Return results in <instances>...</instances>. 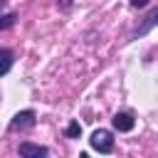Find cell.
I'll use <instances>...</instances> for the list:
<instances>
[{"label": "cell", "mask_w": 158, "mask_h": 158, "mask_svg": "<svg viewBox=\"0 0 158 158\" xmlns=\"http://www.w3.org/2000/svg\"><path fill=\"white\" fill-rule=\"evenodd\" d=\"M35 121H37V114H35L32 109H25V111H20V114L12 116V121H10V131H25V128H32Z\"/></svg>", "instance_id": "obj_2"}, {"label": "cell", "mask_w": 158, "mask_h": 158, "mask_svg": "<svg viewBox=\"0 0 158 158\" xmlns=\"http://www.w3.org/2000/svg\"><path fill=\"white\" fill-rule=\"evenodd\" d=\"M111 123H114L116 131H131V128H133V116H131V114H116V116L111 118Z\"/></svg>", "instance_id": "obj_4"}, {"label": "cell", "mask_w": 158, "mask_h": 158, "mask_svg": "<svg viewBox=\"0 0 158 158\" xmlns=\"http://www.w3.org/2000/svg\"><path fill=\"white\" fill-rule=\"evenodd\" d=\"M2 2H5V0H0V5H2Z\"/></svg>", "instance_id": "obj_10"}, {"label": "cell", "mask_w": 158, "mask_h": 158, "mask_svg": "<svg viewBox=\"0 0 158 158\" xmlns=\"http://www.w3.org/2000/svg\"><path fill=\"white\" fill-rule=\"evenodd\" d=\"M79 158H89V156H86V153H81V156H79Z\"/></svg>", "instance_id": "obj_9"}, {"label": "cell", "mask_w": 158, "mask_h": 158, "mask_svg": "<svg viewBox=\"0 0 158 158\" xmlns=\"http://www.w3.org/2000/svg\"><path fill=\"white\" fill-rule=\"evenodd\" d=\"M20 158H49V151L37 143H20Z\"/></svg>", "instance_id": "obj_3"}, {"label": "cell", "mask_w": 158, "mask_h": 158, "mask_svg": "<svg viewBox=\"0 0 158 158\" xmlns=\"http://www.w3.org/2000/svg\"><path fill=\"white\" fill-rule=\"evenodd\" d=\"M12 62H15V54H12V49H0V77L10 72Z\"/></svg>", "instance_id": "obj_5"}, {"label": "cell", "mask_w": 158, "mask_h": 158, "mask_svg": "<svg viewBox=\"0 0 158 158\" xmlns=\"http://www.w3.org/2000/svg\"><path fill=\"white\" fill-rule=\"evenodd\" d=\"M15 20H17V15H15V12L0 15V32H2V30H7V27H12V25H15Z\"/></svg>", "instance_id": "obj_6"}, {"label": "cell", "mask_w": 158, "mask_h": 158, "mask_svg": "<svg viewBox=\"0 0 158 158\" xmlns=\"http://www.w3.org/2000/svg\"><path fill=\"white\" fill-rule=\"evenodd\" d=\"M148 2H151V0H131V5H133V7H146Z\"/></svg>", "instance_id": "obj_8"}, {"label": "cell", "mask_w": 158, "mask_h": 158, "mask_svg": "<svg viewBox=\"0 0 158 158\" xmlns=\"http://www.w3.org/2000/svg\"><path fill=\"white\" fill-rule=\"evenodd\" d=\"M64 133H67V138H79V136H81V126H79V121H72V123L67 126Z\"/></svg>", "instance_id": "obj_7"}, {"label": "cell", "mask_w": 158, "mask_h": 158, "mask_svg": "<svg viewBox=\"0 0 158 158\" xmlns=\"http://www.w3.org/2000/svg\"><path fill=\"white\" fill-rule=\"evenodd\" d=\"M89 143H91V148H96L99 153H111V151H114V138H111V131H106V128H96V131L91 133Z\"/></svg>", "instance_id": "obj_1"}]
</instances>
